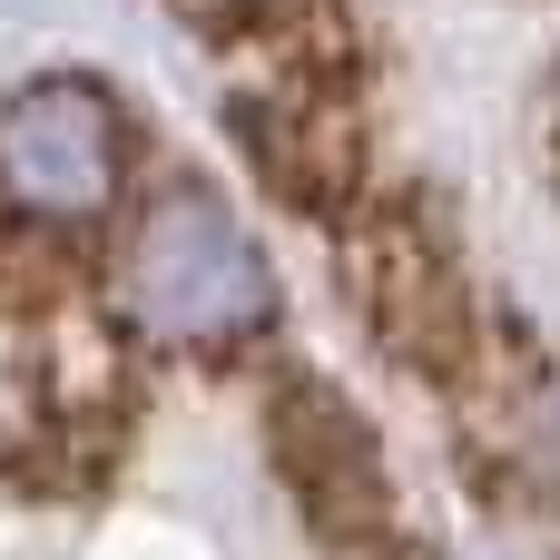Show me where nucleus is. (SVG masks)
Here are the masks:
<instances>
[{
	"label": "nucleus",
	"mask_w": 560,
	"mask_h": 560,
	"mask_svg": "<svg viewBox=\"0 0 560 560\" xmlns=\"http://www.w3.org/2000/svg\"><path fill=\"white\" fill-rule=\"evenodd\" d=\"M512 463H522V482H532V492L560 512V354H541V374H532V394H522Z\"/></svg>",
	"instance_id": "nucleus-5"
},
{
	"label": "nucleus",
	"mask_w": 560,
	"mask_h": 560,
	"mask_svg": "<svg viewBox=\"0 0 560 560\" xmlns=\"http://www.w3.org/2000/svg\"><path fill=\"white\" fill-rule=\"evenodd\" d=\"M364 560H443V551H433V541H413V532H394L384 551H364Z\"/></svg>",
	"instance_id": "nucleus-7"
},
{
	"label": "nucleus",
	"mask_w": 560,
	"mask_h": 560,
	"mask_svg": "<svg viewBox=\"0 0 560 560\" xmlns=\"http://www.w3.org/2000/svg\"><path fill=\"white\" fill-rule=\"evenodd\" d=\"M541 167H551V187H560V59H551V79H541Z\"/></svg>",
	"instance_id": "nucleus-6"
},
{
	"label": "nucleus",
	"mask_w": 560,
	"mask_h": 560,
	"mask_svg": "<svg viewBox=\"0 0 560 560\" xmlns=\"http://www.w3.org/2000/svg\"><path fill=\"white\" fill-rule=\"evenodd\" d=\"M128 138L98 79H30L0 98V197L39 226H89L118 207Z\"/></svg>",
	"instance_id": "nucleus-3"
},
{
	"label": "nucleus",
	"mask_w": 560,
	"mask_h": 560,
	"mask_svg": "<svg viewBox=\"0 0 560 560\" xmlns=\"http://www.w3.org/2000/svg\"><path fill=\"white\" fill-rule=\"evenodd\" d=\"M266 463L285 482V502L305 512V532L335 560H364L404 532V502H394V463L374 443V423L305 364H276L266 374Z\"/></svg>",
	"instance_id": "nucleus-2"
},
{
	"label": "nucleus",
	"mask_w": 560,
	"mask_h": 560,
	"mask_svg": "<svg viewBox=\"0 0 560 560\" xmlns=\"http://www.w3.org/2000/svg\"><path fill=\"white\" fill-rule=\"evenodd\" d=\"M226 128H236L246 177H256L276 207L315 217V226H345V217L384 187V177H374V138H364L354 98H305V89L256 79V89H236V98H226Z\"/></svg>",
	"instance_id": "nucleus-4"
},
{
	"label": "nucleus",
	"mask_w": 560,
	"mask_h": 560,
	"mask_svg": "<svg viewBox=\"0 0 560 560\" xmlns=\"http://www.w3.org/2000/svg\"><path fill=\"white\" fill-rule=\"evenodd\" d=\"M118 315L158 345V354H236L276 325V266L246 236V217L177 177L167 197H148L128 217L118 246Z\"/></svg>",
	"instance_id": "nucleus-1"
}]
</instances>
